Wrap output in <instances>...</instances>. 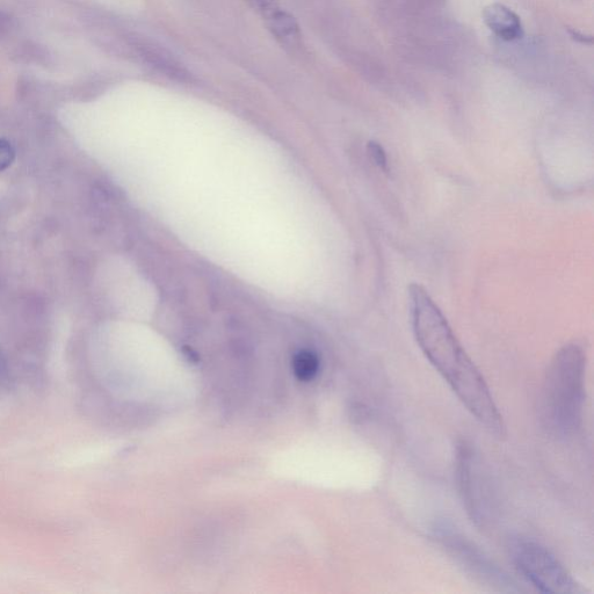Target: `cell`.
I'll list each match as a JSON object with an SVG mask.
<instances>
[{
	"mask_svg": "<svg viewBox=\"0 0 594 594\" xmlns=\"http://www.w3.org/2000/svg\"><path fill=\"white\" fill-rule=\"evenodd\" d=\"M520 574L543 593L579 594L584 589L546 547L533 540H518L511 548Z\"/></svg>",
	"mask_w": 594,
	"mask_h": 594,
	"instance_id": "obj_3",
	"label": "cell"
},
{
	"mask_svg": "<svg viewBox=\"0 0 594 594\" xmlns=\"http://www.w3.org/2000/svg\"><path fill=\"white\" fill-rule=\"evenodd\" d=\"M266 25L275 39L288 49H296L301 45L300 27L288 12L278 9L268 14Z\"/></svg>",
	"mask_w": 594,
	"mask_h": 594,
	"instance_id": "obj_6",
	"label": "cell"
},
{
	"mask_svg": "<svg viewBox=\"0 0 594 594\" xmlns=\"http://www.w3.org/2000/svg\"><path fill=\"white\" fill-rule=\"evenodd\" d=\"M244 2L264 18L279 7L277 0H244Z\"/></svg>",
	"mask_w": 594,
	"mask_h": 594,
	"instance_id": "obj_8",
	"label": "cell"
},
{
	"mask_svg": "<svg viewBox=\"0 0 594 594\" xmlns=\"http://www.w3.org/2000/svg\"><path fill=\"white\" fill-rule=\"evenodd\" d=\"M318 369H320V361H318L315 353L301 351L295 354L293 372L300 381L308 382L313 380L318 373Z\"/></svg>",
	"mask_w": 594,
	"mask_h": 594,
	"instance_id": "obj_7",
	"label": "cell"
},
{
	"mask_svg": "<svg viewBox=\"0 0 594 594\" xmlns=\"http://www.w3.org/2000/svg\"><path fill=\"white\" fill-rule=\"evenodd\" d=\"M368 154L373 159V162L379 166L380 169L387 170V155L385 149L382 148L378 142L368 143Z\"/></svg>",
	"mask_w": 594,
	"mask_h": 594,
	"instance_id": "obj_9",
	"label": "cell"
},
{
	"mask_svg": "<svg viewBox=\"0 0 594 594\" xmlns=\"http://www.w3.org/2000/svg\"><path fill=\"white\" fill-rule=\"evenodd\" d=\"M412 329L420 350L485 429L505 434L503 417L482 374L463 349L447 318L429 292L420 285L409 288Z\"/></svg>",
	"mask_w": 594,
	"mask_h": 594,
	"instance_id": "obj_1",
	"label": "cell"
},
{
	"mask_svg": "<svg viewBox=\"0 0 594 594\" xmlns=\"http://www.w3.org/2000/svg\"><path fill=\"white\" fill-rule=\"evenodd\" d=\"M133 47L140 59L159 75L177 82H192L193 76L168 49L151 40H135Z\"/></svg>",
	"mask_w": 594,
	"mask_h": 594,
	"instance_id": "obj_4",
	"label": "cell"
},
{
	"mask_svg": "<svg viewBox=\"0 0 594 594\" xmlns=\"http://www.w3.org/2000/svg\"><path fill=\"white\" fill-rule=\"evenodd\" d=\"M569 34L572 39H574L575 41H577L579 43H583V45H592V43H593L592 36H590V35H584L582 33L575 31V30H569Z\"/></svg>",
	"mask_w": 594,
	"mask_h": 594,
	"instance_id": "obj_11",
	"label": "cell"
},
{
	"mask_svg": "<svg viewBox=\"0 0 594 594\" xmlns=\"http://www.w3.org/2000/svg\"><path fill=\"white\" fill-rule=\"evenodd\" d=\"M484 23L499 39L512 42L524 35L523 24L517 13L503 4H492L483 11Z\"/></svg>",
	"mask_w": 594,
	"mask_h": 594,
	"instance_id": "obj_5",
	"label": "cell"
},
{
	"mask_svg": "<svg viewBox=\"0 0 594 594\" xmlns=\"http://www.w3.org/2000/svg\"><path fill=\"white\" fill-rule=\"evenodd\" d=\"M13 159L14 150L11 144L5 140H0V171L9 168Z\"/></svg>",
	"mask_w": 594,
	"mask_h": 594,
	"instance_id": "obj_10",
	"label": "cell"
},
{
	"mask_svg": "<svg viewBox=\"0 0 594 594\" xmlns=\"http://www.w3.org/2000/svg\"><path fill=\"white\" fill-rule=\"evenodd\" d=\"M586 357L578 344L556 353L543 387L542 411L548 429L557 436L575 434L582 424Z\"/></svg>",
	"mask_w": 594,
	"mask_h": 594,
	"instance_id": "obj_2",
	"label": "cell"
}]
</instances>
